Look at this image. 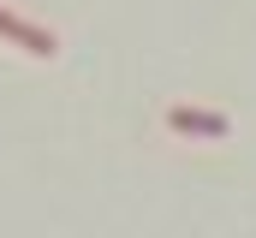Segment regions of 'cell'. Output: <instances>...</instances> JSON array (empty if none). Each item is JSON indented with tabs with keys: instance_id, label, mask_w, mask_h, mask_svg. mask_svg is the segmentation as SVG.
Listing matches in <instances>:
<instances>
[{
	"instance_id": "obj_2",
	"label": "cell",
	"mask_w": 256,
	"mask_h": 238,
	"mask_svg": "<svg viewBox=\"0 0 256 238\" xmlns=\"http://www.w3.org/2000/svg\"><path fill=\"white\" fill-rule=\"evenodd\" d=\"M167 125H173L179 137H226V131H232L226 114H202V108H173Z\"/></svg>"
},
{
	"instance_id": "obj_1",
	"label": "cell",
	"mask_w": 256,
	"mask_h": 238,
	"mask_svg": "<svg viewBox=\"0 0 256 238\" xmlns=\"http://www.w3.org/2000/svg\"><path fill=\"white\" fill-rule=\"evenodd\" d=\"M0 36H6L12 48L36 54V60H54V54H60V42H54L48 24H30V18H18V12H6V6H0Z\"/></svg>"
}]
</instances>
